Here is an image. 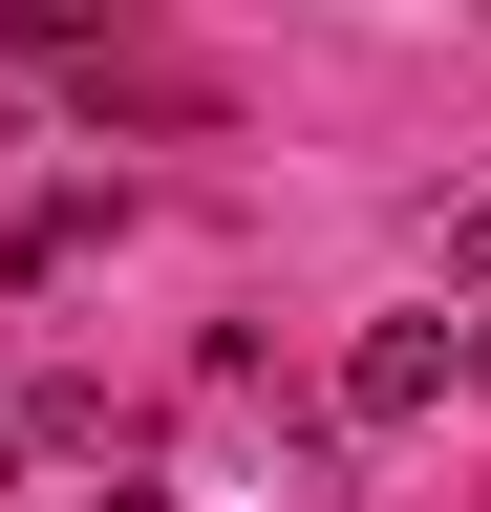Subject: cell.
<instances>
[{
    "label": "cell",
    "mask_w": 491,
    "mask_h": 512,
    "mask_svg": "<svg viewBox=\"0 0 491 512\" xmlns=\"http://www.w3.org/2000/svg\"><path fill=\"white\" fill-rule=\"evenodd\" d=\"M449 278H491V192H470V214H449Z\"/></svg>",
    "instance_id": "obj_2"
},
{
    "label": "cell",
    "mask_w": 491,
    "mask_h": 512,
    "mask_svg": "<svg viewBox=\"0 0 491 512\" xmlns=\"http://www.w3.org/2000/svg\"><path fill=\"white\" fill-rule=\"evenodd\" d=\"M449 384H470V342H449V320H363V342H342V427H427Z\"/></svg>",
    "instance_id": "obj_1"
},
{
    "label": "cell",
    "mask_w": 491,
    "mask_h": 512,
    "mask_svg": "<svg viewBox=\"0 0 491 512\" xmlns=\"http://www.w3.org/2000/svg\"><path fill=\"white\" fill-rule=\"evenodd\" d=\"M470 384H491V320H470Z\"/></svg>",
    "instance_id": "obj_3"
}]
</instances>
